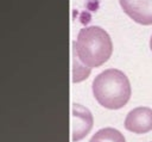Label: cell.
<instances>
[{"label":"cell","mask_w":152,"mask_h":142,"mask_svg":"<svg viewBox=\"0 0 152 142\" xmlns=\"http://www.w3.org/2000/svg\"><path fill=\"white\" fill-rule=\"evenodd\" d=\"M74 51V56H72V81L74 82H78V81H82L83 79H87L89 73H90V68L86 67L77 57L75 50L72 49Z\"/></svg>","instance_id":"52a82bcc"},{"label":"cell","mask_w":152,"mask_h":142,"mask_svg":"<svg viewBox=\"0 0 152 142\" xmlns=\"http://www.w3.org/2000/svg\"><path fill=\"white\" fill-rule=\"evenodd\" d=\"M96 101L109 110L121 109L131 98L129 80L124 72L108 68L97 74L91 86Z\"/></svg>","instance_id":"7a4b0ae2"},{"label":"cell","mask_w":152,"mask_h":142,"mask_svg":"<svg viewBox=\"0 0 152 142\" xmlns=\"http://www.w3.org/2000/svg\"><path fill=\"white\" fill-rule=\"evenodd\" d=\"M78 60L88 68H97L106 63L113 51L109 35L100 26L91 25L81 29L74 42Z\"/></svg>","instance_id":"6da1fadb"},{"label":"cell","mask_w":152,"mask_h":142,"mask_svg":"<svg viewBox=\"0 0 152 142\" xmlns=\"http://www.w3.org/2000/svg\"><path fill=\"white\" fill-rule=\"evenodd\" d=\"M89 142H125V137L114 128H103L97 130Z\"/></svg>","instance_id":"8992f818"},{"label":"cell","mask_w":152,"mask_h":142,"mask_svg":"<svg viewBox=\"0 0 152 142\" xmlns=\"http://www.w3.org/2000/svg\"><path fill=\"white\" fill-rule=\"evenodd\" d=\"M93 126V115L91 112L80 105H71V140L77 142L86 137Z\"/></svg>","instance_id":"3957f363"},{"label":"cell","mask_w":152,"mask_h":142,"mask_svg":"<svg viewBox=\"0 0 152 142\" xmlns=\"http://www.w3.org/2000/svg\"><path fill=\"white\" fill-rule=\"evenodd\" d=\"M150 48H151V51H152V35H151V38H150Z\"/></svg>","instance_id":"ba28073f"},{"label":"cell","mask_w":152,"mask_h":142,"mask_svg":"<svg viewBox=\"0 0 152 142\" xmlns=\"http://www.w3.org/2000/svg\"><path fill=\"white\" fill-rule=\"evenodd\" d=\"M119 4L135 23L152 25V0H119Z\"/></svg>","instance_id":"5b68a950"},{"label":"cell","mask_w":152,"mask_h":142,"mask_svg":"<svg viewBox=\"0 0 152 142\" xmlns=\"http://www.w3.org/2000/svg\"><path fill=\"white\" fill-rule=\"evenodd\" d=\"M125 129L134 134H146L152 130V109L138 106L131 110L125 118Z\"/></svg>","instance_id":"277c9868"}]
</instances>
